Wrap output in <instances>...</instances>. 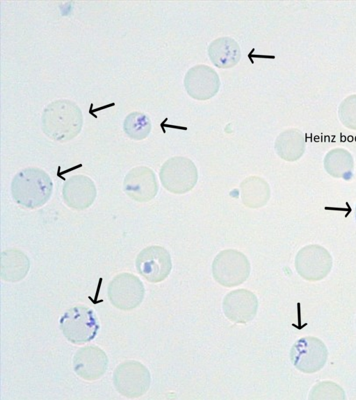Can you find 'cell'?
Returning a JSON list of instances; mask_svg holds the SVG:
<instances>
[{"mask_svg":"<svg viewBox=\"0 0 356 400\" xmlns=\"http://www.w3.org/2000/svg\"><path fill=\"white\" fill-rule=\"evenodd\" d=\"M83 121L78 106L70 100L62 99L53 101L44 110L42 126L51 140L66 142L79 133Z\"/></svg>","mask_w":356,"mask_h":400,"instance_id":"1","label":"cell"},{"mask_svg":"<svg viewBox=\"0 0 356 400\" xmlns=\"http://www.w3.org/2000/svg\"><path fill=\"white\" fill-rule=\"evenodd\" d=\"M10 188L15 202L26 208L35 209L48 201L52 193L53 183L44 170L28 167L15 175Z\"/></svg>","mask_w":356,"mask_h":400,"instance_id":"2","label":"cell"},{"mask_svg":"<svg viewBox=\"0 0 356 400\" xmlns=\"http://www.w3.org/2000/svg\"><path fill=\"white\" fill-rule=\"evenodd\" d=\"M59 324L65 337L76 344L92 340L100 328L94 310L84 306L68 309L60 317Z\"/></svg>","mask_w":356,"mask_h":400,"instance_id":"3","label":"cell"},{"mask_svg":"<svg viewBox=\"0 0 356 400\" xmlns=\"http://www.w3.org/2000/svg\"><path fill=\"white\" fill-rule=\"evenodd\" d=\"M250 273V264L246 256L236 249L219 252L212 262V274L220 285L232 288L245 281Z\"/></svg>","mask_w":356,"mask_h":400,"instance_id":"4","label":"cell"},{"mask_svg":"<svg viewBox=\"0 0 356 400\" xmlns=\"http://www.w3.org/2000/svg\"><path fill=\"white\" fill-rule=\"evenodd\" d=\"M159 177L165 190L175 194H183L191 190L196 185L198 172L191 159L184 156H174L162 165Z\"/></svg>","mask_w":356,"mask_h":400,"instance_id":"5","label":"cell"},{"mask_svg":"<svg viewBox=\"0 0 356 400\" xmlns=\"http://www.w3.org/2000/svg\"><path fill=\"white\" fill-rule=\"evenodd\" d=\"M151 376L147 368L136 360L119 365L113 374V383L118 392L129 398L143 395L149 389Z\"/></svg>","mask_w":356,"mask_h":400,"instance_id":"6","label":"cell"},{"mask_svg":"<svg viewBox=\"0 0 356 400\" xmlns=\"http://www.w3.org/2000/svg\"><path fill=\"white\" fill-rule=\"evenodd\" d=\"M328 356L327 349L323 341L314 336L298 340L290 351V359L299 371L312 374L321 370Z\"/></svg>","mask_w":356,"mask_h":400,"instance_id":"7","label":"cell"},{"mask_svg":"<svg viewBox=\"0 0 356 400\" xmlns=\"http://www.w3.org/2000/svg\"><path fill=\"white\" fill-rule=\"evenodd\" d=\"M332 267L329 251L319 244H309L299 250L295 258V267L304 279L317 281L323 279Z\"/></svg>","mask_w":356,"mask_h":400,"instance_id":"8","label":"cell"},{"mask_svg":"<svg viewBox=\"0 0 356 400\" xmlns=\"http://www.w3.org/2000/svg\"><path fill=\"white\" fill-rule=\"evenodd\" d=\"M145 294L142 281L135 275L122 273L115 276L108 286V297L113 306L131 310L138 306Z\"/></svg>","mask_w":356,"mask_h":400,"instance_id":"9","label":"cell"},{"mask_svg":"<svg viewBox=\"0 0 356 400\" xmlns=\"http://www.w3.org/2000/svg\"><path fill=\"white\" fill-rule=\"evenodd\" d=\"M136 267L147 281L153 283L161 282L168 276L172 269L170 254L163 247H147L138 254Z\"/></svg>","mask_w":356,"mask_h":400,"instance_id":"10","label":"cell"},{"mask_svg":"<svg viewBox=\"0 0 356 400\" xmlns=\"http://www.w3.org/2000/svg\"><path fill=\"white\" fill-rule=\"evenodd\" d=\"M184 85L187 94L198 101H206L219 91L220 80L210 66L198 64L191 67L185 74Z\"/></svg>","mask_w":356,"mask_h":400,"instance_id":"11","label":"cell"},{"mask_svg":"<svg viewBox=\"0 0 356 400\" xmlns=\"http://www.w3.org/2000/svg\"><path fill=\"white\" fill-rule=\"evenodd\" d=\"M259 301L256 295L246 289L229 292L224 297L222 310L225 317L232 322L245 324L257 315Z\"/></svg>","mask_w":356,"mask_h":400,"instance_id":"12","label":"cell"},{"mask_svg":"<svg viewBox=\"0 0 356 400\" xmlns=\"http://www.w3.org/2000/svg\"><path fill=\"white\" fill-rule=\"evenodd\" d=\"M124 192L131 199L139 202H147L155 197L159 185L154 171L145 166L131 169L123 181Z\"/></svg>","mask_w":356,"mask_h":400,"instance_id":"13","label":"cell"},{"mask_svg":"<svg viewBox=\"0 0 356 400\" xmlns=\"http://www.w3.org/2000/svg\"><path fill=\"white\" fill-rule=\"evenodd\" d=\"M97 196L96 187L87 176L78 174L70 177L63 188L65 204L73 209L82 210L90 207Z\"/></svg>","mask_w":356,"mask_h":400,"instance_id":"14","label":"cell"},{"mask_svg":"<svg viewBox=\"0 0 356 400\" xmlns=\"http://www.w3.org/2000/svg\"><path fill=\"white\" fill-rule=\"evenodd\" d=\"M73 365L75 373L81 378L94 381L99 378L106 371L108 358L106 353L97 347H85L76 352Z\"/></svg>","mask_w":356,"mask_h":400,"instance_id":"15","label":"cell"},{"mask_svg":"<svg viewBox=\"0 0 356 400\" xmlns=\"http://www.w3.org/2000/svg\"><path fill=\"white\" fill-rule=\"evenodd\" d=\"M207 53L213 65L220 69L234 67L241 58L239 44L234 38L229 36L213 40L208 46Z\"/></svg>","mask_w":356,"mask_h":400,"instance_id":"16","label":"cell"},{"mask_svg":"<svg viewBox=\"0 0 356 400\" xmlns=\"http://www.w3.org/2000/svg\"><path fill=\"white\" fill-rule=\"evenodd\" d=\"M306 147L303 133L297 128H289L282 132L275 141V149L282 159L294 162L302 157Z\"/></svg>","mask_w":356,"mask_h":400,"instance_id":"17","label":"cell"},{"mask_svg":"<svg viewBox=\"0 0 356 400\" xmlns=\"http://www.w3.org/2000/svg\"><path fill=\"white\" fill-rule=\"evenodd\" d=\"M323 165L327 173L334 178L348 181L353 177L354 160L351 153L345 149L335 148L328 151Z\"/></svg>","mask_w":356,"mask_h":400,"instance_id":"18","label":"cell"},{"mask_svg":"<svg viewBox=\"0 0 356 400\" xmlns=\"http://www.w3.org/2000/svg\"><path fill=\"white\" fill-rule=\"evenodd\" d=\"M30 267L27 256L18 249H9L1 253V277L7 281H17L26 275Z\"/></svg>","mask_w":356,"mask_h":400,"instance_id":"19","label":"cell"},{"mask_svg":"<svg viewBox=\"0 0 356 400\" xmlns=\"http://www.w3.org/2000/svg\"><path fill=\"white\" fill-rule=\"evenodd\" d=\"M241 199L243 204L250 208L264 206L270 196L268 184L261 177L250 176L241 184Z\"/></svg>","mask_w":356,"mask_h":400,"instance_id":"20","label":"cell"},{"mask_svg":"<svg viewBox=\"0 0 356 400\" xmlns=\"http://www.w3.org/2000/svg\"><path fill=\"white\" fill-rule=\"evenodd\" d=\"M123 128L126 135L131 139L142 140L150 133L152 123L147 115L136 111L131 112L126 117Z\"/></svg>","mask_w":356,"mask_h":400,"instance_id":"21","label":"cell"},{"mask_svg":"<svg viewBox=\"0 0 356 400\" xmlns=\"http://www.w3.org/2000/svg\"><path fill=\"white\" fill-rule=\"evenodd\" d=\"M326 389L321 383L313 387L309 393V399H343L345 392L337 383L325 381Z\"/></svg>","mask_w":356,"mask_h":400,"instance_id":"22","label":"cell"},{"mask_svg":"<svg viewBox=\"0 0 356 400\" xmlns=\"http://www.w3.org/2000/svg\"><path fill=\"white\" fill-rule=\"evenodd\" d=\"M339 118L344 126L356 130V94L346 97L341 103Z\"/></svg>","mask_w":356,"mask_h":400,"instance_id":"23","label":"cell"},{"mask_svg":"<svg viewBox=\"0 0 356 400\" xmlns=\"http://www.w3.org/2000/svg\"><path fill=\"white\" fill-rule=\"evenodd\" d=\"M355 222H356V205H355Z\"/></svg>","mask_w":356,"mask_h":400,"instance_id":"24","label":"cell"}]
</instances>
